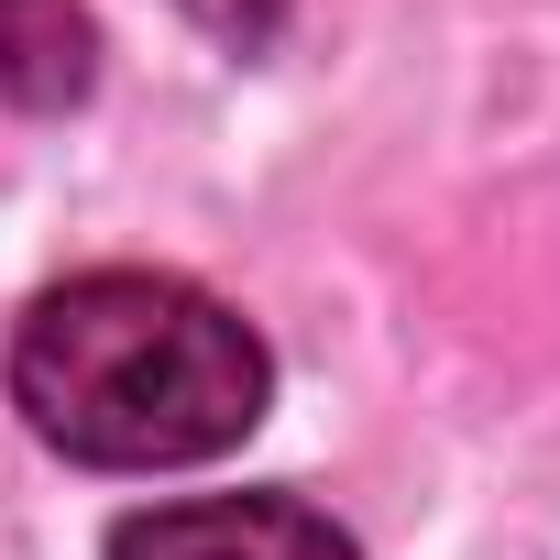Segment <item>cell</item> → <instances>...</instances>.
I'll list each match as a JSON object with an SVG mask.
<instances>
[{
  "label": "cell",
  "mask_w": 560,
  "mask_h": 560,
  "mask_svg": "<svg viewBox=\"0 0 560 560\" xmlns=\"http://www.w3.org/2000/svg\"><path fill=\"white\" fill-rule=\"evenodd\" d=\"M264 396L275 352L253 341V319L154 264H89L45 287L12 330V407L45 451L89 472L220 462L264 429Z\"/></svg>",
  "instance_id": "6da1fadb"
},
{
  "label": "cell",
  "mask_w": 560,
  "mask_h": 560,
  "mask_svg": "<svg viewBox=\"0 0 560 560\" xmlns=\"http://www.w3.org/2000/svg\"><path fill=\"white\" fill-rule=\"evenodd\" d=\"M110 560H363L298 494H165L110 527Z\"/></svg>",
  "instance_id": "7a4b0ae2"
},
{
  "label": "cell",
  "mask_w": 560,
  "mask_h": 560,
  "mask_svg": "<svg viewBox=\"0 0 560 560\" xmlns=\"http://www.w3.org/2000/svg\"><path fill=\"white\" fill-rule=\"evenodd\" d=\"M100 89V23L78 0H0V110L56 121Z\"/></svg>",
  "instance_id": "3957f363"
},
{
  "label": "cell",
  "mask_w": 560,
  "mask_h": 560,
  "mask_svg": "<svg viewBox=\"0 0 560 560\" xmlns=\"http://www.w3.org/2000/svg\"><path fill=\"white\" fill-rule=\"evenodd\" d=\"M187 12H198L231 56H264V45H275V23H287V0H187Z\"/></svg>",
  "instance_id": "277c9868"
}]
</instances>
